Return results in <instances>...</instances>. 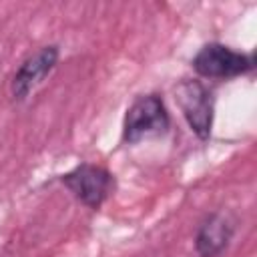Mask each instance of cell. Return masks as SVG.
Listing matches in <instances>:
<instances>
[{
	"instance_id": "1",
	"label": "cell",
	"mask_w": 257,
	"mask_h": 257,
	"mask_svg": "<svg viewBox=\"0 0 257 257\" xmlns=\"http://www.w3.org/2000/svg\"><path fill=\"white\" fill-rule=\"evenodd\" d=\"M171 131V114L165 98L159 92L137 96L122 118L120 141L124 145H137L147 139L165 137Z\"/></svg>"
},
{
	"instance_id": "3",
	"label": "cell",
	"mask_w": 257,
	"mask_h": 257,
	"mask_svg": "<svg viewBox=\"0 0 257 257\" xmlns=\"http://www.w3.org/2000/svg\"><path fill=\"white\" fill-rule=\"evenodd\" d=\"M191 66L199 78L231 80L253 72L257 58L253 52H241L223 42H207L195 52Z\"/></svg>"
},
{
	"instance_id": "5",
	"label": "cell",
	"mask_w": 257,
	"mask_h": 257,
	"mask_svg": "<svg viewBox=\"0 0 257 257\" xmlns=\"http://www.w3.org/2000/svg\"><path fill=\"white\" fill-rule=\"evenodd\" d=\"M60 60L58 44H44L30 52L12 72L10 78V96L14 102H24L44 80L54 72Z\"/></svg>"
},
{
	"instance_id": "4",
	"label": "cell",
	"mask_w": 257,
	"mask_h": 257,
	"mask_svg": "<svg viewBox=\"0 0 257 257\" xmlns=\"http://www.w3.org/2000/svg\"><path fill=\"white\" fill-rule=\"evenodd\" d=\"M175 100L191 133L201 143H207L213 135V122H215L213 90L199 78H183L175 86Z\"/></svg>"
},
{
	"instance_id": "6",
	"label": "cell",
	"mask_w": 257,
	"mask_h": 257,
	"mask_svg": "<svg viewBox=\"0 0 257 257\" xmlns=\"http://www.w3.org/2000/svg\"><path fill=\"white\" fill-rule=\"evenodd\" d=\"M235 237V223L229 215L213 211L203 217L195 231V253L197 257H221Z\"/></svg>"
},
{
	"instance_id": "2",
	"label": "cell",
	"mask_w": 257,
	"mask_h": 257,
	"mask_svg": "<svg viewBox=\"0 0 257 257\" xmlns=\"http://www.w3.org/2000/svg\"><path fill=\"white\" fill-rule=\"evenodd\" d=\"M56 181L86 209L98 211L116 191L114 175L96 163H78L70 171L56 177Z\"/></svg>"
}]
</instances>
